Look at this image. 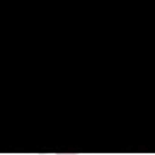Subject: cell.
Masks as SVG:
<instances>
[{"instance_id": "6da1fadb", "label": "cell", "mask_w": 155, "mask_h": 155, "mask_svg": "<svg viewBox=\"0 0 155 155\" xmlns=\"http://www.w3.org/2000/svg\"><path fill=\"white\" fill-rule=\"evenodd\" d=\"M55 155H79V153H55Z\"/></svg>"}]
</instances>
